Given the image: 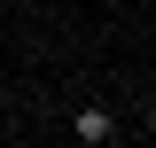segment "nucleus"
I'll return each instance as SVG.
<instances>
[{
	"instance_id": "obj_1",
	"label": "nucleus",
	"mask_w": 156,
	"mask_h": 148,
	"mask_svg": "<svg viewBox=\"0 0 156 148\" xmlns=\"http://www.w3.org/2000/svg\"><path fill=\"white\" fill-rule=\"evenodd\" d=\"M70 132H78V140H86V148H109V140H117V117L101 109V101H86V109L70 117Z\"/></svg>"
}]
</instances>
